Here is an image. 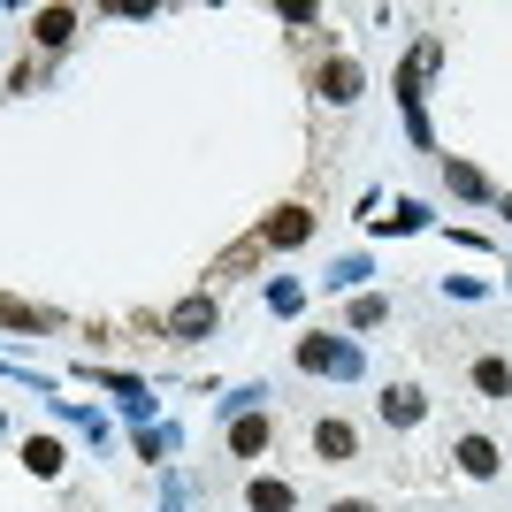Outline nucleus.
<instances>
[{
	"label": "nucleus",
	"instance_id": "obj_4",
	"mask_svg": "<svg viewBox=\"0 0 512 512\" xmlns=\"http://www.w3.org/2000/svg\"><path fill=\"white\" fill-rule=\"evenodd\" d=\"M314 85H321V100H329V107H352L367 77H360V62H344V54H337V62H321V69H314Z\"/></svg>",
	"mask_w": 512,
	"mask_h": 512
},
{
	"label": "nucleus",
	"instance_id": "obj_5",
	"mask_svg": "<svg viewBox=\"0 0 512 512\" xmlns=\"http://www.w3.org/2000/svg\"><path fill=\"white\" fill-rule=\"evenodd\" d=\"M268 444H276V421H268V413H237L230 421V451L237 459H260Z\"/></svg>",
	"mask_w": 512,
	"mask_h": 512
},
{
	"label": "nucleus",
	"instance_id": "obj_10",
	"mask_svg": "<svg viewBox=\"0 0 512 512\" xmlns=\"http://www.w3.org/2000/svg\"><path fill=\"white\" fill-rule=\"evenodd\" d=\"M245 505H253V512H291V505H299V490H291V482H276V474H260L253 490H245Z\"/></svg>",
	"mask_w": 512,
	"mask_h": 512
},
{
	"label": "nucleus",
	"instance_id": "obj_16",
	"mask_svg": "<svg viewBox=\"0 0 512 512\" xmlns=\"http://www.w3.org/2000/svg\"><path fill=\"white\" fill-rule=\"evenodd\" d=\"M268 306H276V314H299V306H306V291H299V283H268Z\"/></svg>",
	"mask_w": 512,
	"mask_h": 512
},
{
	"label": "nucleus",
	"instance_id": "obj_6",
	"mask_svg": "<svg viewBox=\"0 0 512 512\" xmlns=\"http://www.w3.org/2000/svg\"><path fill=\"white\" fill-rule=\"evenodd\" d=\"M451 459H459V474H467V482H490V474H497V444H490V436H459V444H451Z\"/></svg>",
	"mask_w": 512,
	"mask_h": 512
},
{
	"label": "nucleus",
	"instance_id": "obj_9",
	"mask_svg": "<svg viewBox=\"0 0 512 512\" xmlns=\"http://www.w3.org/2000/svg\"><path fill=\"white\" fill-rule=\"evenodd\" d=\"M421 413H428V398H421V390H413V383L383 390V421H390V428H413V421H421Z\"/></svg>",
	"mask_w": 512,
	"mask_h": 512
},
{
	"label": "nucleus",
	"instance_id": "obj_21",
	"mask_svg": "<svg viewBox=\"0 0 512 512\" xmlns=\"http://www.w3.org/2000/svg\"><path fill=\"white\" fill-rule=\"evenodd\" d=\"M0 428H8V421H0Z\"/></svg>",
	"mask_w": 512,
	"mask_h": 512
},
{
	"label": "nucleus",
	"instance_id": "obj_19",
	"mask_svg": "<svg viewBox=\"0 0 512 512\" xmlns=\"http://www.w3.org/2000/svg\"><path fill=\"white\" fill-rule=\"evenodd\" d=\"M329 512H375V505H367V497H344V505H329Z\"/></svg>",
	"mask_w": 512,
	"mask_h": 512
},
{
	"label": "nucleus",
	"instance_id": "obj_14",
	"mask_svg": "<svg viewBox=\"0 0 512 512\" xmlns=\"http://www.w3.org/2000/svg\"><path fill=\"white\" fill-rule=\"evenodd\" d=\"M383 321H390V299H375V291L352 299V329H383Z\"/></svg>",
	"mask_w": 512,
	"mask_h": 512
},
{
	"label": "nucleus",
	"instance_id": "obj_12",
	"mask_svg": "<svg viewBox=\"0 0 512 512\" xmlns=\"http://www.w3.org/2000/svg\"><path fill=\"white\" fill-rule=\"evenodd\" d=\"M23 467L39 474V482H54V474H62V444H54V436H31V444H23Z\"/></svg>",
	"mask_w": 512,
	"mask_h": 512
},
{
	"label": "nucleus",
	"instance_id": "obj_17",
	"mask_svg": "<svg viewBox=\"0 0 512 512\" xmlns=\"http://www.w3.org/2000/svg\"><path fill=\"white\" fill-rule=\"evenodd\" d=\"M352 283H367V260H337L329 268V291H352Z\"/></svg>",
	"mask_w": 512,
	"mask_h": 512
},
{
	"label": "nucleus",
	"instance_id": "obj_8",
	"mask_svg": "<svg viewBox=\"0 0 512 512\" xmlns=\"http://www.w3.org/2000/svg\"><path fill=\"white\" fill-rule=\"evenodd\" d=\"M31 39L39 46H69L77 39V8H39V16H31Z\"/></svg>",
	"mask_w": 512,
	"mask_h": 512
},
{
	"label": "nucleus",
	"instance_id": "obj_1",
	"mask_svg": "<svg viewBox=\"0 0 512 512\" xmlns=\"http://www.w3.org/2000/svg\"><path fill=\"white\" fill-rule=\"evenodd\" d=\"M299 367H306V375H337V383H352V375H360V344H344V337H299Z\"/></svg>",
	"mask_w": 512,
	"mask_h": 512
},
{
	"label": "nucleus",
	"instance_id": "obj_11",
	"mask_svg": "<svg viewBox=\"0 0 512 512\" xmlns=\"http://www.w3.org/2000/svg\"><path fill=\"white\" fill-rule=\"evenodd\" d=\"M474 390H482V398H512V360H474Z\"/></svg>",
	"mask_w": 512,
	"mask_h": 512
},
{
	"label": "nucleus",
	"instance_id": "obj_2",
	"mask_svg": "<svg viewBox=\"0 0 512 512\" xmlns=\"http://www.w3.org/2000/svg\"><path fill=\"white\" fill-rule=\"evenodd\" d=\"M214 321H222V314H214V299H207V291H192L184 306H169V321H161V329H169L176 344H199V337H214Z\"/></svg>",
	"mask_w": 512,
	"mask_h": 512
},
{
	"label": "nucleus",
	"instance_id": "obj_3",
	"mask_svg": "<svg viewBox=\"0 0 512 512\" xmlns=\"http://www.w3.org/2000/svg\"><path fill=\"white\" fill-rule=\"evenodd\" d=\"M306 237H314V214L306 207H276V222H260V253H291V245H306Z\"/></svg>",
	"mask_w": 512,
	"mask_h": 512
},
{
	"label": "nucleus",
	"instance_id": "obj_15",
	"mask_svg": "<svg viewBox=\"0 0 512 512\" xmlns=\"http://www.w3.org/2000/svg\"><path fill=\"white\" fill-rule=\"evenodd\" d=\"M0 329H46V314L23 306V299H0Z\"/></svg>",
	"mask_w": 512,
	"mask_h": 512
},
{
	"label": "nucleus",
	"instance_id": "obj_20",
	"mask_svg": "<svg viewBox=\"0 0 512 512\" xmlns=\"http://www.w3.org/2000/svg\"><path fill=\"white\" fill-rule=\"evenodd\" d=\"M505 214H512V199H505Z\"/></svg>",
	"mask_w": 512,
	"mask_h": 512
},
{
	"label": "nucleus",
	"instance_id": "obj_18",
	"mask_svg": "<svg viewBox=\"0 0 512 512\" xmlns=\"http://www.w3.org/2000/svg\"><path fill=\"white\" fill-rule=\"evenodd\" d=\"M383 222H390V230H428V207H413V199H406V207L383 214Z\"/></svg>",
	"mask_w": 512,
	"mask_h": 512
},
{
	"label": "nucleus",
	"instance_id": "obj_7",
	"mask_svg": "<svg viewBox=\"0 0 512 512\" xmlns=\"http://www.w3.org/2000/svg\"><path fill=\"white\" fill-rule=\"evenodd\" d=\"M314 451L329 459V467H344L352 451H360V436H352V421H314Z\"/></svg>",
	"mask_w": 512,
	"mask_h": 512
},
{
	"label": "nucleus",
	"instance_id": "obj_13",
	"mask_svg": "<svg viewBox=\"0 0 512 512\" xmlns=\"http://www.w3.org/2000/svg\"><path fill=\"white\" fill-rule=\"evenodd\" d=\"M444 176H451V192H459V199H490V184H482L474 161H444Z\"/></svg>",
	"mask_w": 512,
	"mask_h": 512
}]
</instances>
